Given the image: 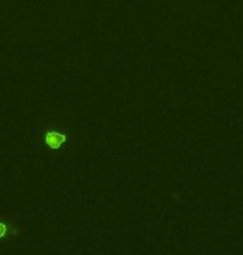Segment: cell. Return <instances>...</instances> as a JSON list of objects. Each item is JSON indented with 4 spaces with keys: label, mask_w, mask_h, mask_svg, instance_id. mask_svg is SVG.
Here are the masks:
<instances>
[{
    "label": "cell",
    "mask_w": 243,
    "mask_h": 255,
    "mask_svg": "<svg viewBox=\"0 0 243 255\" xmlns=\"http://www.w3.org/2000/svg\"><path fill=\"white\" fill-rule=\"evenodd\" d=\"M18 235V227L10 219L0 215V250L8 245Z\"/></svg>",
    "instance_id": "cell-1"
},
{
    "label": "cell",
    "mask_w": 243,
    "mask_h": 255,
    "mask_svg": "<svg viewBox=\"0 0 243 255\" xmlns=\"http://www.w3.org/2000/svg\"><path fill=\"white\" fill-rule=\"evenodd\" d=\"M44 145L49 148H60L64 143L67 142V135L62 132H55V130H49L44 133Z\"/></svg>",
    "instance_id": "cell-2"
}]
</instances>
